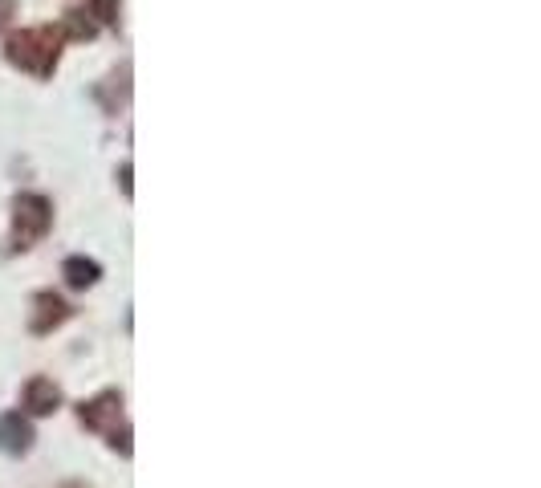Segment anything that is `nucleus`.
<instances>
[{
	"instance_id": "nucleus-6",
	"label": "nucleus",
	"mask_w": 541,
	"mask_h": 488,
	"mask_svg": "<svg viewBox=\"0 0 541 488\" xmlns=\"http://www.w3.org/2000/svg\"><path fill=\"white\" fill-rule=\"evenodd\" d=\"M25 407L33 415H53L57 407H62V387H57L53 379H29L25 387Z\"/></svg>"
},
{
	"instance_id": "nucleus-11",
	"label": "nucleus",
	"mask_w": 541,
	"mask_h": 488,
	"mask_svg": "<svg viewBox=\"0 0 541 488\" xmlns=\"http://www.w3.org/2000/svg\"><path fill=\"white\" fill-rule=\"evenodd\" d=\"M17 17V0H0V29Z\"/></svg>"
},
{
	"instance_id": "nucleus-1",
	"label": "nucleus",
	"mask_w": 541,
	"mask_h": 488,
	"mask_svg": "<svg viewBox=\"0 0 541 488\" xmlns=\"http://www.w3.org/2000/svg\"><path fill=\"white\" fill-rule=\"evenodd\" d=\"M5 57L13 66L37 74V78H49L57 57H62V33L53 25H41V29H25V33H13L9 45H5Z\"/></svg>"
},
{
	"instance_id": "nucleus-9",
	"label": "nucleus",
	"mask_w": 541,
	"mask_h": 488,
	"mask_svg": "<svg viewBox=\"0 0 541 488\" xmlns=\"http://www.w3.org/2000/svg\"><path fill=\"white\" fill-rule=\"evenodd\" d=\"M90 9L102 25H118V0H90Z\"/></svg>"
},
{
	"instance_id": "nucleus-8",
	"label": "nucleus",
	"mask_w": 541,
	"mask_h": 488,
	"mask_svg": "<svg viewBox=\"0 0 541 488\" xmlns=\"http://www.w3.org/2000/svg\"><path fill=\"white\" fill-rule=\"evenodd\" d=\"M62 29L74 37V41H90L98 29H94V21H86V13L82 9H70L66 17H62Z\"/></svg>"
},
{
	"instance_id": "nucleus-5",
	"label": "nucleus",
	"mask_w": 541,
	"mask_h": 488,
	"mask_svg": "<svg viewBox=\"0 0 541 488\" xmlns=\"http://www.w3.org/2000/svg\"><path fill=\"white\" fill-rule=\"evenodd\" d=\"M70 318V305L57 297V293H37L33 297V334H49L53 326H62Z\"/></svg>"
},
{
	"instance_id": "nucleus-3",
	"label": "nucleus",
	"mask_w": 541,
	"mask_h": 488,
	"mask_svg": "<svg viewBox=\"0 0 541 488\" xmlns=\"http://www.w3.org/2000/svg\"><path fill=\"white\" fill-rule=\"evenodd\" d=\"M78 415H82V423L90 427V432H110L114 419L123 415V395H118V391H102L90 403H82Z\"/></svg>"
},
{
	"instance_id": "nucleus-10",
	"label": "nucleus",
	"mask_w": 541,
	"mask_h": 488,
	"mask_svg": "<svg viewBox=\"0 0 541 488\" xmlns=\"http://www.w3.org/2000/svg\"><path fill=\"white\" fill-rule=\"evenodd\" d=\"M110 444L123 452V456H131V427H123V432H110Z\"/></svg>"
},
{
	"instance_id": "nucleus-7",
	"label": "nucleus",
	"mask_w": 541,
	"mask_h": 488,
	"mask_svg": "<svg viewBox=\"0 0 541 488\" xmlns=\"http://www.w3.org/2000/svg\"><path fill=\"white\" fill-rule=\"evenodd\" d=\"M62 277H66V285H70V289H90V285L102 277V269H98V261L70 257V261L62 265Z\"/></svg>"
},
{
	"instance_id": "nucleus-2",
	"label": "nucleus",
	"mask_w": 541,
	"mask_h": 488,
	"mask_svg": "<svg viewBox=\"0 0 541 488\" xmlns=\"http://www.w3.org/2000/svg\"><path fill=\"white\" fill-rule=\"evenodd\" d=\"M53 224V208L45 196H21L13 204V232H17V244L21 249H29L33 240H41Z\"/></svg>"
},
{
	"instance_id": "nucleus-4",
	"label": "nucleus",
	"mask_w": 541,
	"mask_h": 488,
	"mask_svg": "<svg viewBox=\"0 0 541 488\" xmlns=\"http://www.w3.org/2000/svg\"><path fill=\"white\" fill-rule=\"evenodd\" d=\"M29 448H33V427H29V419H21L17 411L0 415V452H5V456H21V452H29Z\"/></svg>"
}]
</instances>
